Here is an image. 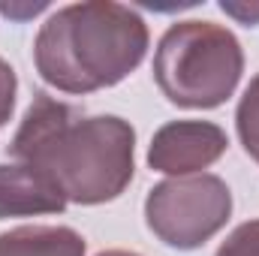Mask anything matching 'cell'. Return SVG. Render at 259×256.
Returning a JSON list of instances; mask_svg holds the SVG:
<instances>
[{"instance_id":"obj_4","label":"cell","mask_w":259,"mask_h":256,"mask_svg":"<svg viewBox=\"0 0 259 256\" xmlns=\"http://www.w3.org/2000/svg\"><path fill=\"white\" fill-rule=\"evenodd\" d=\"M232 217V190L220 175L199 172L166 178L145 199L148 229L175 250H196L211 241Z\"/></svg>"},{"instance_id":"obj_2","label":"cell","mask_w":259,"mask_h":256,"mask_svg":"<svg viewBox=\"0 0 259 256\" xmlns=\"http://www.w3.org/2000/svg\"><path fill=\"white\" fill-rule=\"evenodd\" d=\"M148 24L124 3L88 0L61 6L33 39V64L64 94H94L124 81L148 55Z\"/></svg>"},{"instance_id":"obj_11","label":"cell","mask_w":259,"mask_h":256,"mask_svg":"<svg viewBox=\"0 0 259 256\" xmlns=\"http://www.w3.org/2000/svg\"><path fill=\"white\" fill-rule=\"evenodd\" d=\"M220 9L229 12V15H235V18H241L244 24H259V6H241V3H229V0H223Z\"/></svg>"},{"instance_id":"obj_3","label":"cell","mask_w":259,"mask_h":256,"mask_svg":"<svg viewBox=\"0 0 259 256\" xmlns=\"http://www.w3.org/2000/svg\"><path fill=\"white\" fill-rule=\"evenodd\" d=\"M244 72L238 36L214 21H175L157 42L154 81L160 94L181 109L223 106Z\"/></svg>"},{"instance_id":"obj_6","label":"cell","mask_w":259,"mask_h":256,"mask_svg":"<svg viewBox=\"0 0 259 256\" xmlns=\"http://www.w3.org/2000/svg\"><path fill=\"white\" fill-rule=\"evenodd\" d=\"M66 199L27 163H0V220L61 214Z\"/></svg>"},{"instance_id":"obj_12","label":"cell","mask_w":259,"mask_h":256,"mask_svg":"<svg viewBox=\"0 0 259 256\" xmlns=\"http://www.w3.org/2000/svg\"><path fill=\"white\" fill-rule=\"evenodd\" d=\"M42 9H46V3L21 6V9H15V6H6V3H0V12H3V15H9V18H24V15H36V12H42Z\"/></svg>"},{"instance_id":"obj_13","label":"cell","mask_w":259,"mask_h":256,"mask_svg":"<svg viewBox=\"0 0 259 256\" xmlns=\"http://www.w3.org/2000/svg\"><path fill=\"white\" fill-rule=\"evenodd\" d=\"M97 256H142V253H133V250H100Z\"/></svg>"},{"instance_id":"obj_7","label":"cell","mask_w":259,"mask_h":256,"mask_svg":"<svg viewBox=\"0 0 259 256\" xmlns=\"http://www.w3.org/2000/svg\"><path fill=\"white\" fill-rule=\"evenodd\" d=\"M84 238L69 226H15L0 232V256H84Z\"/></svg>"},{"instance_id":"obj_5","label":"cell","mask_w":259,"mask_h":256,"mask_svg":"<svg viewBox=\"0 0 259 256\" xmlns=\"http://www.w3.org/2000/svg\"><path fill=\"white\" fill-rule=\"evenodd\" d=\"M229 148L223 127L211 121H169L154 133L148 148V166L154 172L184 178L199 175L202 169L214 166Z\"/></svg>"},{"instance_id":"obj_1","label":"cell","mask_w":259,"mask_h":256,"mask_svg":"<svg viewBox=\"0 0 259 256\" xmlns=\"http://www.w3.org/2000/svg\"><path fill=\"white\" fill-rule=\"evenodd\" d=\"M9 154L33 166L66 205H103L133 181L136 130L118 115H84L64 100L36 94L9 142Z\"/></svg>"},{"instance_id":"obj_10","label":"cell","mask_w":259,"mask_h":256,"mask_svg":"<svg viewBox=\"0 0 259 256\" xmlns=\"http://www.w3.org/2000/svg\"><path fill=\"white\" fill-rule=\"evenodd\" d=\"M15 91H18V75L15 69L0 58V127L12 118L15 109Z\"/></svg>"},{"instance_id":"obj_8","label":"cell","mask_w":259,"mask_h":256,"mask_svg":"<svg viewBox=\"0 0 259 256\" xmlns=\"http://www.w3.org/2000/svg\"><path fill=\"white\" fill-rule=\"evenodd\" d=\"M235 130H238V139H241L247 157H253L259 163V72L250 78V84L244 88V94L238 100Z\"/></svg>"},{"instance_id":"obj_9","label":"cell","mask_w":259,"mask_h":256,"mask_svg":"<svg viewBox=\"0 0 259 256\" xmlns=\"http://www.w3.org/2000/svg\"><path fill=\"white\" fill-rule=\"evenodd\" d=\"M214 256H259V220L235 226Z\"/></svg>"}]
</instances>
